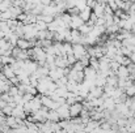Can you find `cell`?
Returning <instances> with one entry per match:
<instances>
[{"label": "cell", "instance_id": "cell-1", "mask_svg": "<svg viewBox=\"0 0 135 133\" xmlns=\"http://www.w3.org/2000/svg\"><path fill=\"white\" fill-rule=\"evenodd\" d=\"M72 52H74V56L79 60L80 57L87 55V47L81 43H72Z\"/></svg>", "mask_w": 135, "mask_h": 133}, {"label": "cell", "instance_id": "cell-2", "mask_svg": "<svg viewBox=\"0 0 135 133\" xmlns=\"http://www.w3.org/2000/svg\"><path fill=\"white\" fill-rule=\"evenodd\" d=\"M55 111L58 112V115H59L60 119H71V115H70V104H67V103L59 104Z\"/></svg>", "mask_w": 135, "mask_h": 133}, {"label": "cell", "instance_id": "cell-3", "mask_svg": "<svg viewBox=\"0 0 135 133\" xmlns=\"http://www.w3.org/2000/svg\"><path fill=\"white\" fill-rule=\"evenodd\" d=\"M81 110H83V103L81 102H75V103L70 104V115H71V118L79 116Z\"/></svg>", "mask_w": 135, "mask_h": 133}, {"label": "cell", "instance_id": "cell-4", "mask_svg": "<svg viewBox=\"0 0 135 133\" xmlns=\"http://www.w3.org/2000/svg\"><path fill=\"white\" fill-rule=\"evenodd\" d=\"M84 24V21L81 20V17L79 14H74L71 16V22H70V29H78L79 26H81Z\"/></svg>", "mask_w": 135, "mask_h": 133}, {"label": "cell", "instance_id": "cell-5", "mask_svg": "<svg viewBox=\"0 0 135 133\" xmlns=\"http://www.w3.org/2000/svg\"><path fill=\"white\" fill-rule=\"evenodd\" d=\"M115 75L118 76V78H127V77L130 76L127 67H126V65H122V64H121V65L118 67V69H117Z\"/></svg>", "mask_w": 135, "mask_h": 133}, {"label": "cell", "instance_id": "cell-6", "mask_svg": "<svg viewBox=\"0 0 135 133\" xmlns=\"http://www.w3.org/2000/svg\"><path fill=\"white\" fill-rule=\"evenodd\" d=\"M105 4L106 3H97L93 8H92V12L97 16V17H100V16H104V13H105V10H104V8H105Z\"/></svg>", "mask_w": 135, "mask_h": 133}, {"label": "cell", "instance_id": "cell-7", "mask_svg": "<svg viewBox=\"0 0 135 133\" xmlns=\"http://www.w3.org/2000/svg\"><path fill=\"white\" fill-rule=\"evenodd\" d=\"M90 13H92V8L87 5V7H85V8H84L83 10H80V12H79V16L81 17V20H83L84 22H87V21L89 20Z\"/></svg>", "mask_w": 135, "mask_h": 133}, {"label": "cell", "instance_id": "cell-8", "mask_svg": "<svg viewBox=\"0 0 135 133\" xmlns=\"http://www.w3.org/2000/svg\"><path fill=\"white\" fill-rule=\"evenodd\" d=\"M46 120H50V121H59L60 118L58 115V112L55 110H49L47 115H46Z\"/></svg>", "mask_w": 135, "mask_h": 133}, {"label": "cell", "instance_id": "cell-9", "mask_svg": "<svg viewBox=\"0 0 135 133\" xmlns=\"http://www.w3.org/2000/svg\"><path fill=\"white\" fill-rule=\"evenodd\" d=\"M9 10H11V13H12V17H13V18H16L20 13H22V12H24L21 7H16V5H11V7H9Z\"/></svg>", "mask_w": 135, "mask_h": 133}, {"label": "cell", "instance_id": "cell-10", "mask_svg": "<svg viewBox=\"0 0 135 133\" xmlns=\"http://www.w3.org/2000/svg\"><path fill=\"white\" fill-rule=\"evenodd\" d=\"M78 29H79V31H80V33L83 34V35H85V34H88V33H89V31H90V29H92V26H89V25H88L87 22H84V24H83L81 26H79Z\"/></svg>", "mask_w": 135, "mask_h": 133}, {"label": "cell", "instance_id": "cell-11", "mask_svg": "<svg viewBox=\"0 0 135 133\" xmlns=\"http://www.w3.org/2000/svg\"><path fill=\"white\" fill-rule=\"evenodd\" d=\"M9 18H13L9 9H7V10H4V12H0V20H1V21H7V20H9Z\"/></svg>", "mask_w": 135, "mask_h": 133}, {"label": "cell", "instance_id": "cell-12", "mask_svg": "<svg viewBox=\"0 0 135 133\" xmlns=\"http://www.w3.org/2000/svg\"><path fill=\"white\" fill-rule=\"evenodd\" d=\"M123 91H125V94H126L127 97H133V95H135V82L133 84V85L125 88L123 89Z\"/></svg>", "mask_w": 135, "mask_h": 133}, {"label": "cell", "instance_id": "cell-13", "mask_svg": "<svg viewBox=\"0 0 135 133\" xmlns=\"http://www.w3.org/2000/svg\"><path fill=\"white\" fill-rule=\"evenodd\" d=\"M12 5V1L11 0H3L0 3V12H4L7 9H9V7Z\"/></svg>", "mask_w": 135, "mask_h": 133}, {"label": "cell", "instance_id": "cell-14", "mask_svg": "<svg viewBox=\"0 0 135 133\" xmlns=\"http://www.w3.org/2000/svg\"><path fill=\"white\" fill-rule=\"evenodd\" d=\"M1 111H3V114L5 115V116H8V115H12V110H13V107L11 106V104H7V106H4L3 108H0Z\"/></svg>", "mask_w": 135, "mask_h": 133}, {"label": "cell", "instance_id": "cell-15", "mask_svg": "<svg viewBox=\"0 0 135 133\" xmlns=\"http://www.w3.org/2000/svg\"><path fill=\"white\" fill-rule=\"evenodd\" d=\"M119 65H121V64H119L118 61H115V60H113V59L110 60V69H112L114 73L117 72V69H118V67H119Z\"/></svg>", "mask_w": 135, "mask_h": 133}, {"label": "cell", "instance_id": "cell-16", "mask_svg": "<svg viewBox=\"0 0 135 133\" xmlns=\"http://www.w3.org/2000/svg\"><path fill=\"white\" fill-rule=\"evenodd\" d=\"M8 93L13 97V95H16V94H20L18 93V86L17 85H11V88H9V90H8Z\"/></svg>", "mask_w": 135, "mask_h": 133}, {"label": "cell", "instance_id": "cell-17", "mask_svg": "<svg viewBox=\"0 0 135 133\" xmlns=\"http://www.w3.org/2000/svg\"><path fill=\"white\" fill-rule=\"evenodd\" d=\"M76 60H78V59L74 56V54H72V55H67V65H68V67H71Z\"/></svg>", "mask_w": 135, "mask_h": 133}, {"label": "cell", "instance_id": "cell-18", "mask_svg": "<svg viewBox=\"0 0 135 133\" xmlns=\"http://www.w3.org/2000/svg\"><path fill=\"white\" fill-rule=\"evenodd\" d=\"M79 60H80V63H81L84 67H88V65H89V56H88V55H84V56L80 57Z\"/></svg>", "mask_w": 135, "mask_h": 133}, {"label": "cell", "instance_id": "cell-19", "mask_svg": "<svg viewBox=\"0 0 135 133\" xmlns=\"http://www.w3.org/2000/svg\"><path fill=\"white\" fill-rule=\"evenodd\" d=\"M130 63H131V59H130V56H126V55H123V57H122V63H121V64L127 67Z\"/></svg>", "mask_w": 135, "mask_h": 133}, {"label": "cell", "instance_id": "cell-20", "mask_svg": "<svg viewBox=\"0 0 135 133\" xmlns=\"http://www.w3.org/2000/svg\"><path fill=\"white\" fill-rule=\"evenodd\" d=\"M26 17H28V14H26L25 12H22V13H20V14H18V16H17L16 18H17L18 21H21V22H24V21L26 20Z\"/></svg>", "mask_w": 135, "mask_h": 133}, {"label": "cell", "instance_id": "cell-21", "mask_svg": "<svg viewBox=\"0 0 135 133\" xmlns=\"http://www.w3.org/2000/svg\"><path fill=\"white\" fill-rule=\"evenodd\" d=\"M9 82H11V85H18L20 84V80H18L17 76H13L12 78H9Z\"/></svg>", "mask_w": 135, "mask_h": 133}, {"label": "cell", "instance_id": "cell-22", "mask_svg": "<svg viewBox=\"0 0 135 133\" xmlns=\"http://www.w3.org/2000/svg\"><path fill=\"white\" fill-rule=\"evenodd\" d=\"M51 1H52V0H40V3H41L42 5H50Z\"/></svg>", "mask_w": 135, "mask_h": 133}, {"label": "cell", "instance_id": "cell-23", "mask_svg": "<svg viewBox=\"0 0 135 133\" xmlns=\"http://www.w3.org/2000/svg\"><path fill=\"white\" fill-rule=\"evenodd\" d=\"M5 37V31H3V30H0V39H3Z\"/></svg>", "mask_w": 135, "mask_h": 133}, {"label": "cell", "instance_id": "cell-24", "mask_svg": "<svg viewBox=\"0 0 135 133\" xmlns=\"http://www.w3.org/2000/svg\"><path fill=\"white\" fill-rule=\"evenodd\" d=\"M0 65H3V64H1V55H0Z\"/></svg>", "mask_w": 135, "mask_h": 133}, {"label": "cell", "instance_id": "cell-25", "mask_svg": "<svg viewBox=\"0 0 135 133\" xmlns=\"http://www.w3.org/2000/svg\"><path fill=\"white\" fill-rule=\"evenodd\" d=\"M129 1H135V0H129Z\"/></svg>", "mask_w": 135, "mask_h": 133}, {"label": "cell", "instance_id": "cell-26", "mask_svg": "<svg viewBox=\"0 0 135 133\" xmlns=\"http://www.w3.org/2000/svg\"><path fill=\"white\" fill-rule=\"evenodd\" d=\"M11 1H13V0H11Z\"/></svg>", "mask_w": 135, "mask_h": 133}]
</instances>
